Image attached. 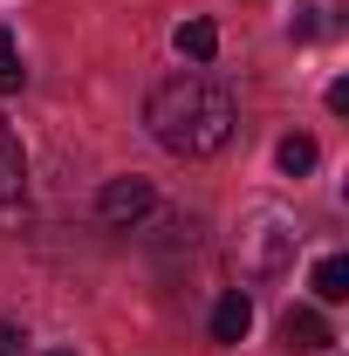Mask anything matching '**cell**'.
<instances>
[{
    "instance_id": "6da1fadb",
    "label": "cell",
    "mask_w": 349,
    "mask_h": 356,
    "mask_svg": "<svg viewBox=\"0 0 349 356\" xmlns=\"http://www.w3.org/2000/svg\"><path fill=\"white\" fill-rule=\"evenodd\" d=\"M144 124H151V137H158L172 158H213V151L233 144L240 110H233V96H226L213 76H172V83L151 89Z\"/></svg>"
},
{
    "instance_id": "7a4b0ae2",
    "label": "cell",
    "mask_w": 349,
    "mask_h": 356,
    "mask_svg": "<svg viewBox=\"0 0 349 356\" xmlns=\"http://www.w3.org/2000/svg\"><path fill=\"white\" fill-rule=\"evenodd\" d=\"M151 206H158V192H151L144 178H110V185H103V199H96V220L131 233V226L151 220Z\"/></svg>"
},
{
    "instance_id": "3957f363",
    "label": "cell",
    "mask_w": 349,
    "mask_h": 356,
    "mask_svg": "<svg viewBox=\"0 0 349 356\" xmlns=\"http://www.w3.org/2000/svg\"><path fill=\"white\" fill-rule=\"evenodd\" d=\"M240 247H247V267L254 274H281L288 254H295V226L281 220V213H261V233H240Z\"/></svg>"
},
{
    "instance_id": "277c9868",
    "label": "cell",
    "mask_w": 349,
    "mask_h": 356,
    "mask_svg": "<svg viewBox=\"0 0 349 356\" xmlns=\"http://www.w3.org/2000/svg\"><path fill=\"white\" fill-rule=\"evenodd\" d=\"M281 343H288L295 356H315V350H329L336 336H329L322 309H288V315H281Z\"/></svg>"
},
{
    "instance_id": "5b68a950",
    "label": "cell",
    "mask_w": 349,
    "mask_h": 356,
    "mask_svg": "<svg viewBox=\"0 0 349 356\" xmlns=\"http://www.w3.org/2000/svg\"><path fill=\"white\" fill-rule=\"evenodd\" d=\"M247 329H254V302H247L240 288H226L213 302V343H240Z\"/></svg>"
},
{
    "instance_id": "8992f818",
    "label": "cell",
    "mask_w": 349,
    "mask_h": 356,
    "mask_svg": "<svg viewBox=\"0 0 349 356\" xmlns=\"http://www.w3.org/2000/svg\"><path fill=\"white\" fill-rule=\"evenodd\" d=\"M21 178H28V158H21V144H14L7 117H0V199L7 206H21Z\"/></svg>"
},
{
    "instance_id": "52a82bcc",
    "label": "cell",
    "mask_w": 349,
    "mask_h": 356,
    "mask_svg": "<svg viewBox=\"0 0 349 356\" xmlns=\"http://www.w3.org/2000/svg\"><path fill=\"white\" fill-rule=\"evenodd\" d=\"M308 288H315V302H343V295H349V261H343V254L315 261V274H308Z\"/></svg>"
},
{
    "instance_id": "ba28073f",
    "label": "cell",
    "mask_w": 349,
    "mask_h": 356,
    "mask_svg": "<svg viewBox=\"0 0 349 356\" xmlns=\"http://www.w3.org/2000/svg\"><path fill=\"white\" fill-rule=\"evenodd\" d=\"M178 55H192V62H213V48H219V28L213 21H178Z\"/></svg>"
},
{
    "instance_id": "9c48e42d",
    "label": "cell",
    "mask_w": 349,
    "mask_h": 356,
    "mask_svg": "<svg viewBox=\"0 0 349 356\" xmlns=\"http://www.w3.org/2000/svg\"><path fill=\"white\" fill-rule=\"evenodd\" d=\"M274 158H281V172H288V178H302V172H315V158H322V151H315V137H281V151H274Z\"/></svg>"
},
{
    "instance_id": "30bf717a",
    "label": "cell",
    "mask_w": 349,
    "mask_h": 356,
    "mask_svg": "<svg viewBox=\"0 0 349 356\" xmlns=\"http://www.w3.org/2000/svg\"><path fill=\"white\" fill-rule=\"evenodd\" d=\"M21 83H28V69H21V48H14V35L0 28V96H14Z\"/></svg>"
},
{
    "instance_id": "8fae6325",
    "label": "cell",
    "mask_w": 349,
    "mask_h": 356,
    "mask_svg": "<svg viewBox=\"0 0 349 356\" xmlns=\"http://www.w3.org/2000/svg\"><path fill=\"white\" fill-rule=\"evenodd\" d=\"M21 343H28L21 322H0V356H21Z\"/></svg>"
},
{
    "instance_id": "7c38bea8",
    "label": "cell",
    "mask_w": 349,
    "mask_h": 356,
    "mask_svg": "<svg viewBox=\"0 0 349 356\" xmlns=\"http://www.w3.org/2000/svg\"><path fill=\"white\" fill-rule=\"evenodd\" d=\"M48 356H69V350H48Z\"/></svg>"
}]
</instances>
